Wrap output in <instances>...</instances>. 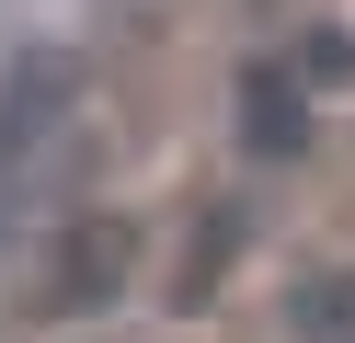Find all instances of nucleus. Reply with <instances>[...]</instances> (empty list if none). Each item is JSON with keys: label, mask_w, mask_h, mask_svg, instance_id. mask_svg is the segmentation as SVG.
<instances>
[{"label": "nucleus", "mask_w": 355, "mask_h": 343, "mask_svg": "<svg viewBox=\"0 0 355 343\" xmlns=\"http://www.w3.org/2000/svg\"><path fill=\"white\" fill-rule=\"evenodd\" d=\"M126 274H138V229L126 218H69L58 252H46V297H35V309L46 320H92V309L126 297Z\"/></svg>", "instance_id": "f257e3e1"}, {"label": "nucleus", "mask_w": 355, "mask_h": 343, "mask_svg": "<svg viewBox=\"0 0 355 343\" xmlns=\"http://www.w3.org/2000/svg\"><path fill=\"white\" fill-rule=\"evenodd\" d=\"M80 91V69L69 58H24L12 80H0V149H35V137L58 126V103Z\"/></svg>", "instance_id": "f03ea898"}, {"label": "nucleus", "mask_w": 355, "mask_h": 343, "mask_svg": "<svg viewBox=\"0 0 355 343\" xmlns=\"http://www.w3.org/2000/svg\"><path fill=\"white\" fill-rule=\"evenodd\" d=\"M241 137H252L263 160H298L309 149V91L286 80V69H252V80H241Z\"/></svg>", "instance_id": "7ed1b4c3"}, {"label": "nucleus", "mask_w": 355, "mask_h": 343, "mask_svg": "<svg viewBox=\"0 0 355 343\" xmlns=\"http://www.w3.org/2000/svg\"><path fill=\"white\" fill-rule=\"evenodd\" d=\"M230 252H241V218L218 206L207 229H195V252H184V274H172V309H207V286L230 274Z\"/></svg>", "instance_id": "20e7f679"}]
</instances>
